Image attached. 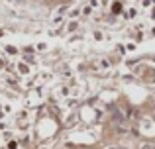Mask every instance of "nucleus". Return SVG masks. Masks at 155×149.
I'll return each mask as SVG.
<instances>
[{"label":"nucleus","mask_w":155,"mask_h":149,"mask_svg":"<svg viewBox=\"0 0 155 149\" xmlns=\"http://www.w3.org/2000/svg\"><path fill=\"white\" fill-rule=\"evenodd\" d=\"M140 149H155V145H149V143H147V145H141Z\"/></svg>","instance_id":"1"},{"label":"nucleus","mask_w":155,"mask_h":149,"mask_svg":"<svg viewBox=\"0 0 155 149\" xmlns=\"http://www.w3.org/2000/svg\"><path fill=\"white\" fill-rule=\"evenodd\" d=\"M112 149H122V147H112Z\"/></svg>","instance_id":"2"}]
</instances>
